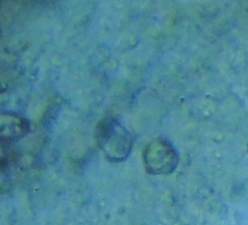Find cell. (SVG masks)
<instances>
[{"label":"cell","instance_id":"3957f363","mask_svg":"<svg viewBox=\"0 0 248 225\" xmlns=\"http://www.w3.org/2000/svg\"><path fill=\"white\" fill-rule=\"evenodd\" d=\"M28 129L29 122L23 116L14 112H0V140L22 138Z\"/></svg>","mask_w":248,"mask_h":225},{"label":"cell","instance_id":"7a4b0ae2","mask_svg":"<svg viewBox=\"0 0 248 225\" xmlns=\"http://www.w3.org/2000/svg\"><path fill=\"white\" fill-rule=\"evenodd\" d=\"M145 160L149 162L151 172H168L175 166L176 154L174 148L167 141L157 140L150 143L145 151Z\"/></svg>","mask_w":248,"mask_h":225},{"label":"cell","instance_id":"6da1fadb","mask_svg":"<svg viewBox=\"0 0 248 225\" xmlns=\"http://www.w3.org/2000/svg\"><path fill=\"white\" fill-rule=\"evenodd\" d=\"M98 131L102 147L112 159L121 160L129 154L132 139L129 132L118 121L114 119L104 120Z\"/></svg>","mask_w":248,"mask_h":225}]
</instances>
